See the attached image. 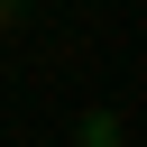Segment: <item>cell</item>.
<instances>
[{"label":"cell","mask_w":147,"mask_h":147,"mask_svg":"<svg viewBox=\"0 0 147 147\" xmlns=\"http://www.w3.org/2000/svg\"><path fill=\"white\" fill-rule=\"evenodd\" d=\"M83 147H119V119L110 110H83Z\"/></svg>","instance_id":"cell-1"},{"label":"cell","mask_w":147,"mask_h":147,"mask_svg":"<svg viewBox=\"0 0 147 147\" xmlns=\"http://www.w3.org/2000/svg\"><path fill=\"white\" fill-rule=\"evenodd\" d=\"M0 9H18V0H0Z\"/></svg>","instance_id":"cell-2"}]
</instances>
